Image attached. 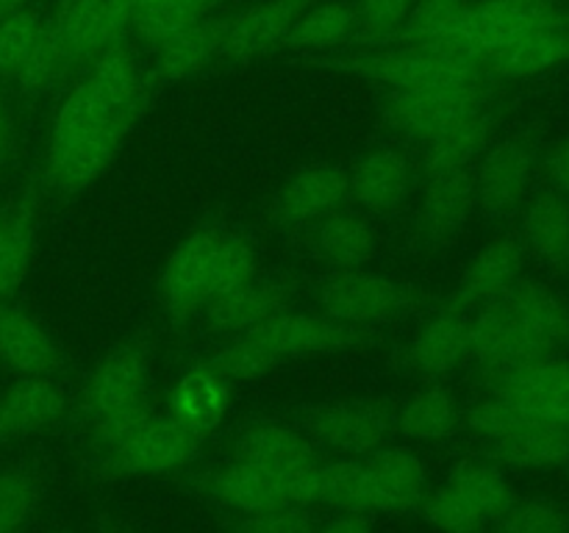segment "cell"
I'll list each match as a JSON object with an SVG mask.
<instances>
[{"mask_svg":"<svg viewBox=\"0 0 569 533\" xmlns=\"http://www.w3.org/2000/svg\"><path fill=\"white\" fill-rule=\"evenodd\" d=\"M133 117L114 114L106 122L94 125L92 131L70 139L61 148L48 150V164H44V181L59 194H78L92 187L100 172L111 164V159L120 150L122 139L131 131Z\"/></svg>","mask_w":569,"mask_h":533,"instance_id":"cell-8","label":"cell"},{"mask_svg":"<svg viewBox=\"0 0 569 533\" xmlns=\"http://www.w3.org/2000/svg\"><path fill=\"white\" fill-rule=\"evenodd\" d=\"M492 392L531 420L569 428V361L550 355L520 370L495 375Z\"/></svg>","mask_w":569,"mask_h":533,"instance_id":"cell-12","label":"cell"},{"mask_svg":"<svg viewBox=\"0 0 569 533\" xmlns=\"http://www.w3.org/2000/svg\"><path fill=\"white\" fill-rule=\"evenodd\" d=\"M417 0H359L356 3V14H359V31L367 37H395L403 31L406 20H409L411 9Z\"/></svg>","mask_w":569,"mask_h":533,"instance_id":"cell-46","label":"cell"},{"mask_svg":"<svg viewBox=\"0 0 569 533\" xmlns=\"http://www.w3.org/2000/svg\"><path fill=\"white\" fill-rule=\"evenodd\" d=\"M228 17H203L194 26L159 44L156 76L161 83H176L209 67L222 53Z\"/></svg>","mask_w":569,"mask_h":533,"instance_id":"cell-27","label":"cell"},{"mask_svg":"<svg viewBox=\"0 0 569 533\" xmlns=\"http://www.w3.org/2000/svg\"><path fill=\"white\" fill-rule=\"evenodd\" d=\"M28 3H31V0H0V17L11 14V11L28 9Z\"/></svg>","mask_w":569,"mask_h":533,"instance_id":"cell-51","label":"cell"},{"mask_svg":"<svg viewBox=\"0 0 569 533\" xmlns=\"http://www.w3.org/2000/svg\"><path fill=\"white\" fill-rule=\"evenodd\" d=\"M203 439L170 414H153L137 436L111 450L109 459L122 475H164L192 464L203 450Z\"/></svg>","mask_w":569,"mask_h":533,"instance_id":"cell-9","label":"cell"},{"mask_svg":"<svg viewBox=\"0 0 569 533\" xmlns=\"http://www.w3.org/2000/svg\"><path fill=\"white\" fill-rule=\"evenodd\" d=\"M39 500V483L26 470L0 472V533H20Z\"/></svg>","mask_w":569,"mask_h":533,"instance_id":"cell-44","label":"cell"},{"mask_svg":"<svg viewBox=\"0 0 569 533\" xmlns=\"http://www.w3.org/2000/svg\"><path fill=\"white\" fill-rule=\"evenodd\" d=\"M511 503V486L492 464H459L448 481L422 497V516L442 533H481Z\"/></svg>","mask_w":569,"mask_h":533,"instance_id":"cell-2","label":"cell"},{"mask_svg":"<svg viewBox=\"0 0 569 533\" xmlns=\"http://www.w3.org/2000/svg\"><path fill=\"white\" fill-rule=\"evenodd\" d=\"M315 533H372V514H365V511H342V514L333 516L331 522H326Z\"/></svg>","mask_w":569,"mask_h":533,"instance_id":"cell-48","label":"cell"},{"mask_svg":"<svg viewBox=\"0 0 569 533\" xmlns=\"http://www.w3.org/2000/svg\"><path fill=\"white\" fill-rule=\"evenodd\" d=\"M237 461L270 472L289 505L320 503L322 461L298 431L278 422H259L237 439Z\"/></svg>","mask_w":569,"mask_h":533,"instance_id":"cell-3","label":"cell"},{"mask_svg":"<svg viewBox=\"0 0 569 533\" xmlns=\"http://www.w3.org/2000/svg\"><path fill=\"white\" fill-rule=\"evenodd\" d=\"M492 455L520 470H550L569 464V428L528 420L503 439H495Z\"/></svg>","mask_w":569,"mask_h":533,"instance_id":"cell-28","label":"cell"},{"mask_svg":"<svg viewBox=\"0 0 569 533\" xmlns=\"http://www.w3.org/2000/svg\"><path fill=\"white\" fill-rule=\"evenodd\" d=\"M256 270H259V250H256V244L248 237H242V233H220L214 266H211L209 303L253 281Z\"/></svg>","mask_w":569,"mask_h":533,"instance_id":"cell-39","label":"cell"},{"mask_svg":"<svg viewBox=\"0 0 569 533\" xmlns=\"http://www.w3.org/2000/svg\"><path fill=\"white\" fill-rule=\"evenodd\" d=\"M211 492L222 505L242 511L244 516L278 509V505H289L276 477L270 472L259 470V466L244 464V461H233L226 470L217 472L211 477Z\"/></svg>","mask_w":569,"mask_h":533,"instance_id":"cell-33","label":"cell"},{"mask_svg":"<svg viewBox=\"0 0 569 533\" xmlns=\"http://www.w3.org/2000/svg\"><path fill=\"white\" fill-rule=\"evenodd\" d=\"M222 231H194L167 259L159 281V298L172 320H189L209 303L211 266Z\"/></svg>","mask_w":569,"mask_h":533,"instance_id":"cell-11","label":"cell"},{"mask_svg":"<svg viewBox=\"0 0 569 533\" xmlns=\"http://www.w3.org/2000/svg\"><path fill=\"white\" fill-rule=\"evenodd\" d=\"M44 20L33 9L0 17V81L14 83L37 50Z\"/></svg>","mask_w":569,"mask_h":533,"instance_id":"cell-40","label":"cell"},{"mask_svg":"<svg viewBox=\"0 0 569 533\" xmlns=\"http://www.w3.org/2000/svg\"><path fill=\"white\" fill-rule=\"evenodd\" d=\"M569 61V14L559 11L553 20L533 28L483 61L487 76L531 78L556 70Z\"/></svg>","mask_w":569,"mask_h":533,"instance_id":"cell-22","label":"cell"},{"mask_svg":"<svg viewBox=\"0 0 569 533\" xmlns=\"http://www.w3.org/2000/svg\"><path fill=\"white\" fill-rule=\"evenodd\" d=\"M150 372H153V339L133 336L117 344L109 355L100 359L87 381V405L92 416L148 398Z\"/></svg>","mask_w":569,"mask_h":533,"instance_id":"cell-13","label":"cell"},{"mask_svg":"<svg viewBox=\"0 0 569 533\" xmlns=\"http://www.w3.org/2000/svg\"><path fill=\"white\" fill-rule=\"evenodd\" d=\"M237 533H315V520L300 505H278L244 516Z\"/></svg>","mask_w":569,"mask_h":533,"instance_id":"cell-47","label":"cell"},{"mask_svg":"<svg viewBox=\"0 0 569 533\" xmlns=\"http://www.w3.org/2000/svg\"><path fill=\"white\" fill-rule=\"evenodd\" d=\"M459 425V409L448 389L431 386L409 398V403L395 416V428L403 439L428 442V439H445Z\"/></svg>","mask_w":569,"mask_h":533,"instance_id":"cell-37","label":"cell"},{"mask_svg":"<svg viewBox=\"0 0 569 533\" xmlns=\"http://www.w3.org/2000/svg\"><path fill=\"white\" fill-rule=\"evenodd\" d=\"M495 533H569V520L553 500H511L509 509L495 520Z\"/></svg>","mask_w":569,"mask_h":533,"instance_id":"cell-42","label":"cell"},{"mask_svg":"<svg viewBox=\"0 0 569 533\" xmlns=\"http://www.w3.org/2000/svg\"><path fill=\"white\" fill-rule=\"evenodd\" d=\"M426 497V464L409 450H372L322 464L320 503L365 514H400Z\"/></svg>","mask_w":569,"mask_h":533,"instance_id":"cell-1","label":"cell"},{"mask_svg":"<svg viewBox=\"0 0 569 533\" xmlns=\"http://www.w3.org/2000/svg\"><path fill=\"white\" fill-rule=\"evenodd\" d=\"M317 300L322 314L350 328L398 320L415 305L409 289L370 270H339L320 283Z\"/></svg>","mask_w":569,"mask_h":533,"instance_id":"cell-5","label":"cell"},{"mask_svg":"<svg viewBox=\"0 0 569 533\" xmlns=\"http://www.w3.org/2000/svg\"><path fill=\"white\" fill-rule=\"evenodd\" d=\"M109 117H114V111L106 105V100L100 98L98 89L83 78L81 83H76V87L70 89V94L61 100L59 111H56L53 125H50L48 150L61 148V144L70 142V139L92 131L94 125L106 122Z\"/></svg>","mask_w":569,"mask_h":533,"instance_id":"cell-38","label":"cell"},{"mask_svg":"<svg viewBox=\"0 0 569 533\" xmlns=\"http://www.w3.org/2000/svg\"><path fill=\"white\" fill-rule=\"evenodd\" d=\"M317 253L339 270H359L376 255V231L353 211H333L317 222Z\"/></svg>","mask_w":569,"mask_h":533,"instance_id":"cell-32","label":"cell"},{"mask_svg":"<svg viewBox=\"0 0 569 533\" xmlns=\"http://www.w3.org/2000/svg\"><path fill=\"white\" fill-rule=\"evenodd\" d=\"M153 416V405L148 403V398L133 400V403L120 405L114 411H106V414L92 416V436L100 447L111 450L122 447L128 439L137 436L142 431L144 422Z\"/></svg>","mask_w":569,"mask_h":533,"instance_id":"cell-45","label":"cell"},{"mask_svg":"<svg viewBox=\"0 0 569 533\" xmlns=\"http://www.w3.org/2000/svg\"><path fill=\"white\" fill-rule=\"evenodd\" d=\"M128 6H131V11L133 14H137V11H142V9H148V6H153L156 0H126Z\"/></svg>","mask_w":569,"mask_h":533,"instance_id":"cell-52","label":"cell"},{"mask_svg":"<svg viewBox=\"0 0 569 533\" xmlns=\"http://www.w3.org/2000/svg\"><path fill=\"white\" fill-rule=\"evenodd\" d=\"M228 381L211 364L192 366L183 372L170 389L167 409L176 422H181L189 431L206 433L214 431L228 411Z\"/></svg>","mask_w":569,"mask_h":533,"instance_id":"cell-24","label":"cell"},{"mask_svg":"<svg viewBox=\"0 0 569 533\" xmlns=\"http://www.w3.org/2000/svg\"><path fill=\"white\" fill-rule=\"evenodd\" d=\"M11 153H14V114H11L9 100L0 92V170L9 164Z\"/></svg>","mask_w":569,"mask_h":533,"instance_id":"cell-49","label":"cell"},{"mask_svg":"<svg viewBox=\"0 0 569 533\" xmlns=\"http://www.w3.org/2000/svg\"><path fill=\"white\" fill-rule=\"evenodd\" d=\"M472 3L476 0H417L400 37L411 42V48L456 56V42Z\"/></svg>","mask_w":569,"mask_h":533,"instance_id":"cell-31","label":"cell"},{"mask_svg":"<svg viewBox=\"0 0 569 533\" xmlns=\"http://www.w3.org/2000/svg\"><path fill=\"white\" fill-rule=\"evenodd\" d=\"M350 198V175L337 164L300 170L272 198V220L278 225H309L342 209Z\"/></svg>","mask_w":569,"mask_h":533,"instance_id":"cell-16","label":"cell"},{"mask_svg":"<svg viewBox=\"0 0 569 533\" xmlns=\"http://www.w3.org/2000/svg\"><path fill=\"white\" fill-rule=\"evenodd\" d=\"M533 175V150L520 139H509L481 155L472 187L476 209L489 220L509 217L526 198Z\"/></svg>","mask_w":569,"mask_h":533,"instance_id":"cell-15","label":"cell"},{"mask_svg":"<svg viewBox=\"0 0 569 533\" xmlns=\"http://www.w3.org/2000/svg\"><path fill=\"white\" fill-rule=\"evenodd\" d=\"M67 411V392L56 378H20L0 394V444L56 425Z\"/></svg>","mask_w":569,"mask_h":533,"instance_id":"cell-21","label":"cell"},{"mask_svg":"<svg viewBox=\"0 0 569 533\" xmlns=\"http://www.w3.org/2000/svg\"><path fill=\"white\" fill-rule=\"evenodd\" d=\"M492 131V117L481 111V114L467 117V120H459L456 125L428 137L422 142L426 144L422 148V175H426V181L467 172V167L489 150Z\"/></svg>","mask_w":569,"mask_h":533,"instance_id":"cell-25","label":"cell"},{"mask_svg":"<svg viewBox=\"0 0 569 533\" xmlns=\"http://www.w3.org/2000/svg\"><path fill=\"white\" fill-rule=\"evenodd\" d=\"M248 336L261 350L272 355L278 364L292 359H311V355L339 353V350L359 348L367 342L361 328L342 325L326 314H309V311H278L259 328L248 331Z\"/></svg>","mask_w":569,"mask_h":533,"instance_id":"cell-6","label":"cell"},{"mask_svg":"<svg viewBox=\"0 0 569 533\" xmlns=\"http://www.w3.org/2000/svg\"><path fill=\"white\" fill-rule=\"evenodd\" d=\"M395 414L381 403H331L309 416L311 436L328 450L361 459L387 442Z\"/></svg>","mask_w":569,"mask_h":533,"instance_id":"cell-14","label":"cell"},{"mask_svg":"<svg viewBox=\"0 0 569 533\" xmlns=\"http://www.w3.org/2000/svg\"><path fill=\"white\" fill-rule=\"evenodd\" d=\"M337 67L356 72L370 81L387 83L395 92H417V89H450L470 87V83H487V70L478 61L461 59L450 53H433V50H389V53L350 56V59L333 61Z\"/></svg>","mask_w":569,"mask_h":533,"instance_id":"cell-4","label":"cell"},{"mask_svg":"<svg viewBox=\"0 0 569 533\" xmlns=\"http://www.w3.org/2000/svg\"><path fill=\"white\" fill-rule=\"evenodd\" d=\"M472 348V316L467 311L445 309L431 316L417 331L409 348L403 350V361L417 375H448L470 355Z\"/></svg>","mask_w":569,"mask_h":533,"instance_id":"cell-20","label":"cell"},{"mask_svg":"<svg viewBox=\"0 0 569 533\" xmlns=\"http://www.w3.org/2000/svg\"><path fill=\"white\" fill-rule=\"evenodd\" d=\"M287 309V286L278 281H250L233 292L222 294L203 309L206 325L214 333L242 336L272 314Z\"/></svg>","mask_w":569,"mask_h":533,"instance_id":"cell-26","label":"cell"},{"mask_svg":"<svg viewBox=\"0 0 569 533\" xmlns=\"http://www.w3.org/2000/svg\"><path fill=\"white\" fill-rule=\"evenodd\" d=\"M526 250L515 237H498L483 244L467 264L459 286L450 294L448 309L472 311L503 298L522 275Z\"/></svg>","mask_w":569,"mask_h":533,"instance_id":"cell-17","label":"cell"},{"mask_svg":"<svg viewBox=\"0 0 569 533\" xmlns=\"http://www.w3.org/2000/svg\"><path fill=\"white\" fill-rule=\"evenodd\" d=\"M98 533H128V531L126 527H117V525H103Z\"/></svg>","mask_w":569,"mask_h":533,"instance_id":"cell-53","label":"cell"},{"mask_svg":"<svg viewBox=\"0 0 569 533\" xmlns=\"http://www.w3.org/2000/svg\"><path fill=\"white\" fill-rule=\"evenodd\" d=\"M500 314L520 333L537 359H550L569 348V309L548 286L533 281H517L503 298L495 300Z\"/></svg>","mask_w":569,"mask_h":533,"instance_id":"cell-10","label":"cell"},{"mask_svg":"<svg viewBox=\"0 0 569 533\" xmlns=\"http://www.w3.org/2000/svg\"><path fill=\"white\" fill-rule=\"evenodd\" d=\"M522 242L556 270H569V203L561 194L545 192L522 214Z\"/></svg>","mask_w":569,"mask_h":533,"instance_id":"cell-30","label":"cell"},{"mask_svg":"<svg viewBox=\"0 0 569 533\" xmlns=\"http://www.w3.org/2000/svg\"><path fill=\"white\" fill-rule=\"evenodd\" d=\"M0 361L20 378H56L64 370L48 328L9 300H0Z\"/></svg>","mask_w":569,"mask_h":533,"instance_id":"cell-18","label":"cell"},{"mask_svg":"<svg viewBox=\"0 0 569 533\" xmlns=\"http://www.w3.org/2000/svg\"><path fill=\"white\" fill-rule=\"evenodd\" d=\"M489 87L470 83V87L450 89H417V92H392L383 103V117L392 128L426 142L433 133L456 125L472 114L487 111Z\"/></svg>","mask_w":569,"mask_h":533,"instance_id":"cell-7","label":"cell"},{"mask_svg":"<svg viewBox=\"0 0 569 533\" xmlns=\"http://www.w3.org/2000/svg\"><path fill=\"white\" fill-rule=\"evenodd\" d=\"M303 9L306 0H267V3L250 6L242 14L228 17L220 59L248 61L270 53L278 44H287L289 31Z\"/></svg>","mask_w":569,"mask_h":533,"instance_id":"cell-19","label":"cell"},{"mask_svg":"<svg viewBox=\"0 0 569 533\" xmlns=\"http://www.w3.org/2000/svg\"><path fill=\"white\" fill-rule=\"evenodd\" d=\"M209 364L226 381H256V378L276 370L278 361L267 350H261L248 333H242V336H231L220 350H214Z\"/></svg>","mask_w":569,"mask_h":533,"instance_id":"cell-43","label":"cell"},{"mask_svg":"<svg viewBox=\"0 0 569 533\" xmlns=\"http://www.w3.org/2000/svg\"><path fill=\"white\" fill-rule=\"evenodd\" d=\"M33 214L31 205L0 211V300H11L31 270Z\"/></svg>","mask_w":569,"mask_h":533,"instance_id":"cell-34","label":"cell"},{"mask_svg":"<svg viewBox=\"0 0 569 533\" xmlns=\"http://www.w3.org/2000/svg\"><path fill=\"white\" fill-rule=\"evenodd\" d=\"M87 81L98 89V94L114 114L137 117L139 103H142V81H139V70L131 53L122 44H114L89 64Z\"/></svg>","mask_w":569,"mask_h":533,"instance_id":"cell-35","label":"cell"},{"mask_svg":"<svg viewBox=\"0 0 569 533\" xmlns=\"http://www.w3.org/2000/svg\"><path fill=\"white\" fill-rule=\"evenodd\" d=\"M550 175H553L556 187L569 198V142L556 148V153L550 155Z\"/></svg>","mask_w":569,"mask_h":533,"instance_id":"cell-50","label":"cell"},{"mask_svg":"<svg viewBox=\"0 0 569 533\" xmlns=\"http://www.w3.org/2000/svg\"><path fill=\"white\" fill-rule=\"evenodd\" d=\"M411 189V161L403 150L381 148L367 153L350 172V198L367 211L387 214L403 205Z\"/></svg>","mask_w":569,"mask_h":533,"instance_id":"cell-23","label":"cell"},{"mask_svg":"<svg viewBox=\"0 0 569 533\" xmlns=\"http://www.w3.org/2000/svg\"><path fill=\"white\" fill-rule=\"evenodd\" d=\"M476 211V187L470 172L428 181L422 198V237L428 244H445L453 239Z\"/></svg>","mask_w":569,"mask_h":533,"instance_id":"cell-29","label":"cell"},{"mask_svg":"<svg viewBox=\"0 0 569 533\" xmlns=\"http://www.w3.org/2000/svg\"><path fill=\"white\" fill-rule=\"evenodd\" d=\"M515 3H550V0H515Z\"/></svg>","mask_w":569,"mask_h":533,"instance_id":"cell-54","label":"cell"},{"mask_svg":"<svg viewBox=\"0 0 569 533\" xmlns=\"http://www.w3.org/2000/svg\"><path fill=\"white\" fill-rule=\"evenodd\" d=\"M359 31V14L353 3L331 0V3L315 6L295 20L287 37V48L292 50H328L348 42Z\"/></svg>","mask_w":569,"mask_h":533,"instance_id":"cell-36","label":"cell"},{"mask_svg":"<svg viewBox=\"0 0 569 533\" xmlns=\"http://www.w3.org/2000/svg\"><path fill=\"white\" fill-rule=\"evenodd\" d=\"M211 6H214V0H156L153 6L133 14V31L144 42L159 48L161 42L181 33L183 28L194 26L198 20L209 17Z\"/></svg>","mask_w":569,"mask_h":533,"instance_id":"cell-41","label":"cell"}]
</instances>
